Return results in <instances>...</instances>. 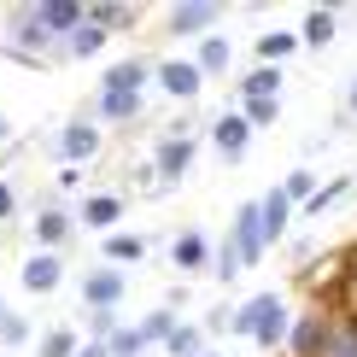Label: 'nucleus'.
<instances>
[{
	"label": "nucleus",
	"mask_w": 357,
	"mask_h": 357,
	"mask_svg": "<svg viewBox=\"0 0 357 357\" xmlns=\"http://www.w3.org/2000/svg\"><path fill=\"white\" fill-rule=\"evenodd\" d=\"M229 322H234V305H211V317H205L199 328H205V340H211V334H229Z\"/></svg>",
	"instance_id": "nucleus-35"
},
{
	"label": "nucleus",
	"mask_w": 357,
	"mask_h": 357,
	"mask_svg": "<svg viewBox=\"0 0 357 357\" xmlns=\"http://www.w3.org/2000/svg\"><path fill=\"white\" fill-rule=\"evenodd\" d=\"M211 340H205V328L199 322H176L170 328V340H165V357H199Z\"/></svg>",
	"instance_id": "nucleus-26"
},
{
	"label": "nucleus",
	"mask_w": 357,
	"mask_h": 357,
	"mask_svg": "<svg viewBox=\"0 0 357 357\" xmlns=\"http://www.w3.org/2000/svg\"><path fill=\"white\" fill-rule=\"evenodd\" d=\"M6 317H12V305H6V299H0V328H6Z\"/></svg>",
	"instance_id": "nucleus-41"
},
{
	"label": "nucleus",
	"mask_w": 357,
	"mask_h": 357,
	"mask_svg": "<svg viewBox=\"0 0 357 357\" xmlns=\"http://www.w3.org/2000/svg\"><path fill=\"white\" fill-rule=\"evenodd\" d=\"M123 211H129V199L123 193H112V188H100V193H88V199L77 205V222H88V229H100V234H117V222H123Z\"/></svg>",
	"instance_id": "nucleus-12"
},
{
	"label": "nucleus",
	"mask_w": 357,
	"mask_h": 357,
	"mask_svg": "<svg viewBox=\"0 0 357 357\" xmlns=\"http://www.w3.org/2000/svg\"><path fill=\"white\" fill-rule=\"evenodd\" d=\"M229 246H234V258H241V270H252V264L270 252V246H264V229H258V199H241V205H234Z\"/></svg>",
	"instance_id": "nucleus-8"
},
{
	"label": "nucleus",
	"mask_w": 357,
	"mask_h": 357,
	"mask_svg": "<svg viewBox=\"0 0 357 357\" xmlns=\"http://www.w3.org/2000/svg\"><path fill=\"white\" fill-rule=\"evenodd\" d=\"M205 275H211L217 287H229V281L241 275V258H234V246H229V241H222V246H211V270H205Z\"/></svg>",
	"instance_id": "nucleus-33"
},
{
	"label": "nucleus",
	"mask_w": 357,
	"mask_h": 357,
	"mask_svg": "<svg viewBox=\"0 0 357 357\" xmlns=\"http://www.w3.org/2000/svg\"><path fill=\"white\" fill-rule=\"evenodd\" d=\"M275 188L287 193V205H293V211H299V205H305V199H310V193H317L322 182H317V170H310V165H299V170H287V176H281Z\"/></svg>",
	"instance_id": "nucleus-29"
},
{
	"label": "nucleus",
	"mask_w": 357,
	"mask_h": 357,
	"mask_svg": "<svg viewBox=\"0 0 357 357\" xmlns=\"http://www.w3.org/2000/svg\"><path fill=\"white\" fill-rule=\"evenodd\" d=\"M299 36V53H322V47H334V36H340V6H310L305 12V24L293 29Z\"/></svg>",
	"instance_id": "nucleus-16"
},
{
	"label": "nucleus",
	"mask_w": 357,
	"mask_h": 357,
	"mask_svg": "<svg viewBox=\"0 0 357 357\" xmlns=\"http://www.w3.org/2000/svg\"><path fill=\"white\" fill-rule=\"evenodd\" d=\"M88 328H94V340L106 346V334L117 328V310H88Z\"/></svg>",
	"instance_id": "nucleus-36"
},
{
	"label": "nucleus",
	"mask_w": 357,
	"mask_h": 357,
	"mask_svg": "<svg viewBox=\"0 0 357 357\" xmlns=\"http://www.w3.org/2000/svg\"><path fill=\"white\" fill-rule=\"evenodd\" d=\"M18 281H24V293L47 299V293L65 287V258H59V252H29V258L18 264Z\"/></svg>",
	"instance_id": "nucleus-11"
},
{
	"label": "nucleus",
	"mask_w": 357,
	"mask_h": 357,
	"mask_svg": "<svg viewBox=\"0 0 357 357\" xmlns=\"http://www.w3.org/2000/svg\"><path fill=\"white\" fill-rule=\"evenodd\" d=\"M322 357H357V310H328V346Z\"/></svg>",
	"instance_id": "nucleus-21"
},
{
	"label": "nucleus",
	"mask_w": 357,
	"mask_h": 357,
	"mask_svg": "<svg viewBox=\"0 0 357 357\" xmlns=\"http://www.w3.org/2000/svg\"><path fill=\"white\" fill-rule=\"evenodd\" d=\"M106 29H94V24H77V29H70V36H65V59H100V53H106Z\"/></svg>",
	"instance_id": "nucleus-23"
},
{
	"label": "nucleus",
	"mask_w": 357,
	"mask_h": 357,
	"mask_svg": "<svg viewBox=\"0 0 357 357\" xmlns=\"http://www.w3.org/2000/svg\"><path fill=\"white\" fill-rule=\"evenodd\" d=\"M176 322H182V310H170V305H158V310H146V317L135 322V328H141V340H146V351H153V346H165Z\"/></svg>",
	"instance_id": "nucleus-27"
},
{
	"label": "nucleus",
	"mask_w": 357,
	"mask_h": 357,
	"mask_svg": "<svg viewBox=\"0 0 357 357\" xmlns=\"http://www.w3.org/2000/svg\"><path fill=\"white\" fill-rule=\"evenodd\" d=\"M77 346H82L77 328H47L36 340V357H77Z\"/></svg>",
	"instance_id": "nucleus-31"
},
{
	"label": "nucleus",
	"mask_w": 357,
	"mask_h": 357,
	"mask_svg": "<svg viewBox=\"0 0 357 357\" xmlns=\"http://www.w3.org/2000/svg\"><path fill=\"white\" fill-rule=\"evenodd\" d=\"M252 123V135H258V129H275L281 123V100H246V106H234Z\"/></svg>",
	"instance_id": "nucleus-32"
},
{
	"label": "nucleus",
	"mask_w": 357,
	"mask_h": 357,
	"mask_svg": "<svg viewBox=\"0 0 357 357\" xmlns=\"http://www.w3.org/2000/svg\"><path fill=\"white\" fill-rule=\"evenodd\" d=\"M153 82V59H117L100 70V94H146Z\"/></svg>",
	"instance_id": "nucleus-15"
},
{
	"label": "nucleus",
	"mask_w": 357,
	"mask_h": 357,
	"mask_svg": "<svg viewBox=\"0 0 357 357\" xmlns=\"http://www.w3.org/2000/svg\"><path fill=\"white\" fill-rule=\"evenodd\" d=\"M193 158H199V141H193L188 129L165 135V141H158V153H153V182H158V188H176V182L188 176Z\"/></svg>",
	"instance_id": "nucleus-3"
},
{
	"label": "nucleus",
	"mask_w": 357,
	"mask_h": 357,
	"mask_svg": "<svg viewBox=\"0 0 357 357\" xmlns=\"http://www.w3.org/2000/svg\"><path fill=\"white\" fill-rule=\"evenodd\" d=\"M217 18H222V6H217V0H176V6L165 12V36H193V41H199V36H211V29H217Z\"/></svg>",
	"instance_id": "nucleus-6"
},
{
	"label": "nucleus",
	"mask_w": 357,
	"mask_h": 357,
	"mask_svg": "<svg viewBox=\"0 0 357 357\" xmlns=\"http://www.w3.org/2000/svg\"><path fill=\"white\" fill-rule=\"evenodd\" d=\"M211 153L222 158V165H241V158L252 153V123L241 112H217L211 117Z\"/></svg>",
	"instance_id": "nucleus-9"
},
{
	"label": "nucleus",
	"mask_w": 357,
	"mask_h": 357,
	"mask_svg": "<svg viewBox=\"0 0 357 357\" xmlns=\"http://www.w3.org/2000/svg\"><path fill=\"white\" fill-rule=\"evenodd\" d=\"M59 188H65V193H70V188H82V170H77V165H65V170H59Z\"/></svg>",
	"instance_id": "nucleus-38"
},
{
	"label": "nucleus",
	"mask_w": 357,
	"mask_h": 357,
	"mask_svg": "<svg viewBox=\"0 0 357 357\" xmlns=\"http://www.w3.org/2000/svg\"><path fill=\"white\" fill-rule=\"evenodd\" d=\"M346 193H351V176H328V182H322L317 193H310V199L299 205V211H305V217H328V211H334V205H340V199H346Z\"/></svg>",
	"instance_id": "nucleus-25"
},
{
	"label": "nucleus",
	"mask_w": 357,
	"mask_h": 357,
	"mask_svg": "<svg viewBox=\"0 0 357 357\" xmlns=\"http://www.w3.org/2000/svg\"><path fill=\"white\" fill-rule=\"evenodd\" d=\"M346 112H351V117H357V77H351V82H346Z\"/></svg>",
	"instance_id": "nucleus-40"
},
{
	"label": "nucleus",
	"mask_w": 357,
	"mask_h": 357,
	"mask_svg": "<svg viewBox=\"0 0 357 357\" xmlns=\"http://www.w3.org/2000/svg\"><path fill=\"white\" fill-rule=\"evenodd\" d=\"M199 357H222V351H217V346H205V351H199Z\"/></svg>",
	"instance_id": "nucleus-43"
},
{
	"label": "nucleus",
	"mask_w": 357,
	"mask_h": 357,
	"mask_svg": "<svg viewBox=\"0 0 357 357\" xmlns=\"http://www.w3.org/2000/svg\"><path fill=\"white\" fill-rule=\"evenodd\" d=\"M94 112L106 117V123H135V117L146 112V94H100Z\"/></svg>",
	"instance_id": "nucleus-24"
},
{
	"label": "nucleus",
	"mask_w": 357,
	"mask_h": 357,
	"mask_svg": "<svg viewBox=\"0 0 357 357\" xmlns=\"http://www.w3.org/2000/svg\"><path fill=\"white\" fill-rule=\"evenodd\" d=\"M18 12L41 29V36H53L59 47H65V36L88 18V0H29V6H18Z\"/></svg>",
	"instance_id": "nucleus-2"
},
{
	"label": "nucleus",
	"mask_w": 357,
	"mask_h": 357,
	"mask_svg": "<svg viewBox=\"0 0 357 357\" xmlns=\"http://www.w3.org/2000/svg\"><path fill=\"white\" fill-rule=\"evenodd\" d=\"M59 158H70V165H88V158H100V123L88 112H70V123L59 129Z\"/></svg>",
	"instance_id": "nucleus-10"
},
{
	"label": "nucleus",
	"mask_w": 357,
	"mask_h": 357,
	"mask_svg": "<svg viewBox=\"0 0 357 357\" xmlns=\"http://www.w3.org/2000/svg\"><path fill=\"white\" fill-rule=\"evenodd\" d=\"M322 346H328V310L322 305H310V310H299V317L287 322V357H322Z\"/></svg>",
	"instance_id": "nucleus-7"
},
{
	"label": "nucleus",
	"mask_w": 357,
	"mask_h": 357,
	"mask_svg": "<svg viewBox=\"0 0 357 357\" xmlns=\"http://www.w3.org/2000/svg\"><path fill=\"white\" fill-rule=\"evenodd\" d=\"M29 234H36V252H59L77 234V217H70V205H41L36 222H29Z\"/></svg>",
	"instance_id": "nucleus-13"
},
{
	"label": "nucleus",
	"mask_w": 357,
	"mask_h": 357,
	"mask_svg": "<svg viewBox=\"0 0 357 357\" xmlns=\"http://www.w3.org/2000/svg\"><path fill=\"white\" fill-rule=\"evenodd\" d=\"M246 100H281V65H252L241 77V106Z\"/></svg>",
	"instance_id": "nucleus-22"
},
{
	"label": "nucleus",
	"mask_w": 357,
	"mask_h": 357,
	"mask_svg": "<svg viewBox=\"0 0 357 357\" xmlns=\"http://www.w3.org/2000/svg\"><path fill=\"white\" fill-rule=\"evenodd\" d=\"M287 222H293L287 193H281V188H264V193H258V229H264V246H275L281 234H287Z\"/></svg>",
	"instance_id": "nucleus-18"
},
{
	"label": "nucleus",
	"mask_w": 357,
	"mask_h": 357,
	"mask_svg": "<svg viewBox=\"0 0 357 357\" xmlns=\"http://www.w3.org/2000/svg\"><path fill=\"white\" fill-rule=\"evenodd\" d=\"M6 135H12V123H6V117H0V141H6Z\"/></svg>",
	"instance_id": "nucleus-42"
},
{
	"label": "nucleus",
	"mask_w": 357,
	"mask_h": 357,
	"mask_svg": "<svg viewBox=\"0 0 357 357\" xmlns=\"http://www.w3.org/2000/svg\"><path fill=\"white\" fill-rule=\"evenodd\" d=\"M153 88L165 100H182V106H188V100L205 94V77L193 70V59H153Z\"/></svg>",
	"instance_id": "nucleus-4"
},
{
	"label": "nucleus",
	"mask_w": 357,
	"mask_h": 357,
	"mask_svg": "<svg viewBox=\"0 0 357 357\" xmlns=\"http://www.w3.org/2000/svg\"><path fill=\"white\" fill-rule=\"evenodd\" d=\"M77 293H82L88 310H117V305L129 299V275H123V270H106V264H94V270H82Z\"/></svg>",
	"instance_id": "nucleus-5"
},
{
	"label": "nucleus",
	"mask_w": 357,
	"mask_h": 357,
	"mask_svg": "<svg viewBox=\"0 0 357 357\" xmlns=\"http://www.w3.org/2000/svg\"><path fill=\"white\" fill-rule=\"evenodd\" d=\"M77 357H106V346H100V340H82V346H77Z\"/></svg>",
	"instance_id": "nucleus-39"
},
{
	"label": "nucleus",
	"mask_w": 357,
	"mask_h": 357,
	"mask_svg": "<svg viewBox=\"0 0 357 357\" xmlns=\"http://www.w3.org/2000/svg\"><path fill=\"white\" fill-rule=\"evenodd\" d=\"M165 258H170L182 275H205V270H211V234H205V229H182V234L170 241Z\"/></svg>",
	"instance_id": "nucleus-14"
},
{
	"label": "nucleus",
	"mask_w": 357,
	"mask_h": 357,
	"mask_svg": "<svg viewBox=\"0 0 357 357\" xmlns=\"http://www.w3.org/2000/svg\"><path fill=\"white\" fill-rule=\"evenodd\" d=\"M106 357H146V340H141L135 322H117L106 334Z\"/></svg>",
	"instance_id": "nucleus-30"
},
{
	"label": "nucleus",
	"mask_w": 357,
	"mask_h": 357,
	"mask_svg": "<svg viewBox=\"0 0 357 357\" xmlns=\"http://www.w3.org/2000/svg\"><path fill=\"white\" fill-rule=\"evenodd\" d=\"M287 322H293V310H287V299H281V293H252V299L234 305L229 334L252 340L258 351H281V346H287Z\"/></svg>",
	"instance_id": "nucleus-1"
},
{
	"label": "nucleus",
	"mask_w": 357,
	"mask_h": 357,
	"mask_svg": "<svg viewBox=\"0 0 357 357\" xmlns=\"http://www.w3.org/2000/svg\"><path fill=\"white\" fill-rule=\"evenodd\" d=\"M0 340H6V346H29V340H36V328H29V317H18V310H12L6 328H0Z\"/></svg>",
	"instance_id": "nucleus-34"
},
{
	"label": "nucleus",
	"mask_w": 357,
	"mask_h": 357,
	"mask_svg": "<svg viewBox=\"0 0 357 357\" xmlns=\"http://www.w3.org/2000/svg\"><path fill=\"white\" fill-rule=\"evenodd\" d=\"M146 258V241L141 234H129V229H117V234H106V241H100V264H106V270H135V264Z\"/></svg>",
	"instance_id": "nucleus-19"
},
{
	"label": "nucleus",
	"mask_w": 357,
	"mask_h": 357,
	"mask_svg": "<svg viewBox=\"0 0 357 357\" xmlns=\"http://www.w3.org/2000/svg\"><path fill=\"white\" fill-rule=\"evenodd\" d=\"M18 217V193H12V182H0V222Z\"/></svg>",
	"instance_id": "nucleus-37"
},
{
	"label": "nucleus",
	"mask_w": 357,
	"mask_h": 357,
	"mask_svg": "<svg viewBox=\"0 0 357 357\" xmlns=\"http://www.w3.org/2000/svg\"><path fill=\"white\" fill-rule=\"evenodd\" d=\"M299 53V36L293 29H264L258 36V65H281V59Z\"/></svg>",
	"instance_id": "nucleus-28"
},
{
	"label": "nucleus",
	"mask_w": 357,
	"mask_h": 357,
	"mask_svg": "<svg viewBox=\"0 0 357 357\" xmlns=\"http://www.w3.org/2000/svg\"><path fill=\"white\" fill-rule=\"evenodd\" d=\"M88 24L106 29V36H117V29H135L141 24V6H135V0H88Z\"/></svg>",
	"instance_id": "nucleus-20"
},
{
	"label": "nucleus",
	"mask_w": 357,
	"mask_h": 357,
	"mask_svg": "<svg viewBox=\"0 0 357 357\" xmlns=\"http://www.w3.org/2000/svg\"><path fill=\"white\" fill-rule=\"evenodd\" d=\"M229 65H234V41L222 36V29H211V36H199V53H193V70H199V77L211 82V77H229Z\"/></svg>",
	"instance_id": "nucleus-17"
}]
</instances>
